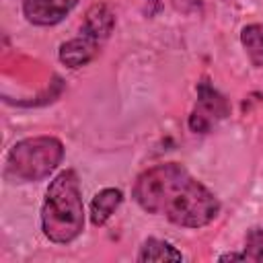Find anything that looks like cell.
Returning a JSON list of instances; mask_svg holds the SVG:
<instances>
[{
  "label": "cell",
  "mask_w": 263,
  "mask_h": 263,
  "mask_svg": "<svg viewBox=\"0 0 263 263\" xmlns=\"http://www.w3.org/2000/svg\"><path fill=\"white\" fill-rule=\"evenodd\" d=\"M132 195L144 212L183 228H203L220 212L218 197L179 162H160L142 171Z\"/></svg>",
  "instance_id": "cell-1"
},
{
  "label": "cell",
  "mask_w": 263,
  "mask_h": 263,
  "mask_svg": "<svg viewBox=\"0 0 263 263\" xmlns=\"http://www.w3.org/2000/svg\"><path fill=\"white\" fill-rule=\"evenodd\" d=\"M41 230L55 245H70L84 230V203L78 175L72 168L53 177L41 205Z\"/></svg>",
  "instance_id": "cell-2"
},
{
  "label": "cell",
  "mask_w": 263,
  "mask_h": 263,
  "mask_svg": "<svg viewBox=\"0 0 263 263\" xmlns=\"http://www.w3.org/2000/svg\"><path fill=\"white\" fill-rule=\"evenodd\" d=\"M64 160V144L55 136L18 140L6 154L4 173L14 183H35L49 177Z\"/></svg>",
  "instance_id": "cell-3"
},
{
  "label": "cell",
  "mask_w": 263,
  "mask_h": 263,
  "mask_svg": "<svg viewBox=\"0 0 263 263\" xmlns=\"http://www.w3.org/2000/svg\"><path fill=\"white\" fill-rule=\"evenodd\" d=\"M78 0H23V14L35 27H53L62 23Z\"/></svg>",
  "instance_id": "cell-4"
},
{
  "label": "cell",
  "mask_w": 263,
  "mask_h": 263,
  "mask_svg": "<svg viewBox=\"0 0 263 263\" xmlns=\"http://www.w3.org/2000/svg\"><path fill=\"white\" fill-rule=\"evenodd\" d=\"M228 111L224 99L214 90V88H208V86H201L199 90V99H197V107L189 119V125L193 132H208L218 117H224Z\"/></svg>",
  "instance_id": "cell-5"
},
{
  "label": "cell",
  "mask_w": 263,
  "mask_h": 263,
  "mask_svg": "<svg viewBox=\"0 0 263 263\" xmlns=\"http://www.w3.org/2000/svg\"><path fill=\"white\" fill-rule=\"evenodd\" d=\"M115 29V10L111 8L109 2H95L86 14L80 33L95 39L97 43H103L109 39L111 31Z\"/></svg>",
  "instance_id": "cell-6"
},
{
  "label": "cell",
  "mask_w": 263,
  "mask_h": 263,
  "mask_svg": "<svg viewBox=\"0 0 263 263\" xmlns=\"http://www.w3.org/2000/svg\"><path fill=\"white\" fill-rule=\"evenodd\" d=\"M101 43H97L95 39L86 37L80 33V37H74L66 43L60 45V62L66 64L68 68H82L86 66L90 60H95V55L99 53Z\"/></svg>",
  "instance_id": "cell-7"
},
{
  "label": "cell",
  "mask_w": 263,
  "mask_h": 263,
  "mask_svg": "<svg viewBox=\"0 0 263 263\" xmlns=\"http://www.w3.org/2000/svg\"><path fill=\"white\" fill-rule=\"evenodd\" d=\"M121 201H123L121 189H115V187L101 189L90 201V222H92V226H103L117 212Z\"/></svg>",
  "instance_id": "cell-8"
},
{
  "label": "cell",
  "mask_w": 263,
  "mask_h": 263,
  "mask_svg": "<svg viewBox=\"0 0 263 263\" xmlns=\"http://www.w3.org/2000/svg\"><path fill=\"white\" fill-rule=\"evenodd\" d=\"M183 255L177 251L171 242L160 240V238H146L138 251L136 261L146 263V261H181Z\"/></svg>",
  "instance_id": "cell-9"
},
{
  "label": "cell",
  "mask_w": 263,
  "mask_h": 263,
  "mask_svg": "<svg viewBox=\"0 0 263 263\" xmlns=\"http://www.w3.org/2000/svg\"><path fill=\"white\" fill-rule=\"evenodd\" d=\"M218 261H263V228H249L245 236V251L224 253L218 257Z\"/></svg>",
  "instance_id": "cell-10"
},
{
  "label": "cell",
  "mask_w": 263,
  "mask_h": 263,
  "mask_svg": "<svg viewBox=\"0 0 263 263\" xmlns=\"http://www.w3.org/2000/svg\"><path fill=\"white\" fill-rule=\"evenodd\" d=\"M240 43L253 66L263 68V25L251 23L240 31Z\"/></svg>",
  "instance_id": "cell-11"
}]
</instances>
